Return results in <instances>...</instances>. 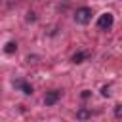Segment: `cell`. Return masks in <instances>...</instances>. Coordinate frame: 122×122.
I'll use <instances>...</instances> for the list:
<instances>
[{"label":"cell","instance_id":"3","mask_svg":"<svg viewBox=\"0 0 122 122\" xmlns=\"http://www.w3.org/2000/svg\"><path fill=\"white\" fill-rule=\"evenodd\" d=\"M59 95H61V93H59L57 90H51V92H48V93H46L44 103H46V105H55V103H57V99H59Z\"/></svg>","mask_w":122,"mask_h":122},{"label":"cell","instance_id":"1","mask_svg":"<svg viewBox=\"0 0 122 122\" xmlns=\"http://www.w3.org/2000/svg\"><path fill=\"white\" fill-rule=\"evenodd\" d=\"M74 19H76V23H80V25L90 23V21H92V8H80V10H76Z\"/></svg>","mask_w":122,"mask_h":122},{"label":"cell","instance_id":"7","mask_svg":"<svg viewBox=\"0 0 122 122\" xmlns=\"http://www.w3.org/2000/svg\"><path fill=\"white\" fill-rule=\"evenodd\" d=\"M76 116H78V118H88V116H90V112H88L86 109H82V111H78V114H76Z\"/></svg>","mask_w":122,"mask_h":122},{"label":"cell","instance_id":"8","mask_svg":"<svg viewBox=\"0 0 122 122\" xmlns=\"http://www.w3.org/2000/svg\"><path fill=\"white\" fill-rule=\"evenodd\" d=\"M101 95H103V97H109V95H111V92H109V86H103V90H101Z\"/></svg>","mask_w":122,"mask_h":122},{"label":"cell","instance_id":"9","mask_svg":"<svg viewBox=\"0 0 122 122\" xmlns=\"http://www.w3.org/2000/svg\"><path fill=\"white\" fill-rule=\"evenodd\" d=\"M114 114H116L118 118L122 116V105H116V107H114Z\"/></svg>","mask_w":122,"mask_h":122},{"label":"cell","instance_id":"6","mask_svg":"<svg viewBox=\"0 0 122 122\" xmlns=\"http://www.w3.org/2000/svg\"><path fill=\"white\" fill-rule=\"evenodd\" d=\"M15 50H17V44H15V42H8V44L4 46V51H6V53H13Z\"/></svg>","mask_w":122,"mask_h":122},{"label":"cell","instance_id":"10","mask_svg":"<svg viewBox=\"0 0 122 122\" xmlns=\"http://www.w3.org/2000/svg\"><path fill=\"white\" fill-rule=\"evenodd\" d=\"M82 97H84V99H88V97H90V92H88V90H84V92H82Z\"/></svg>","mask_w":122,"mask_h":122},{"label":"cell","instance_id":"4","mask_svg":"<svg viewBox=\"0 0 122 122\" xmlns=\"http://www.w3.org/2000/svg\"><path fill=\"white\" fill-rule=\"evenodd\" d=\"M15 86H19V88L23 90V93H27V95H30V93H32V86H29V84H25V82H19V80H17V82H15Z\"/></svg>","mask_w":122,"mask_h":122},{"label":"cell","instance_id":"2","mask_svg":"<svg viewBox=\"0 0 122 122\" xmlns=\"http://www.w3.org/2000/svg\"><path fill=\"white\" fill-rule=\"evenodd\" d=\"M112 23H114V17H112V13H103V15H99V19H97V27L99 29H111L112 27Z\"/></svg>","mask_w":122,"mask_h":122},{"label":"cell","instance_id":"5","mask_svg":"<svg viewBox=\"0 0 122 122\" xmlns=\"http://www.w3.org/2000/svg\"><path fill=\"white\" fill-rule=\"evenodd\" d=\"M86 57H88V53H82V51H78V53H74V55H72V63H82Z\"/></svg>","mask_w":122,"mask_h":122}]
</instances>
